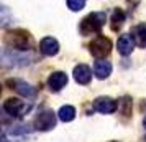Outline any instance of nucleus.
<instances>
[{
	"label": "nucleus",
	"mask_w": 146,
	"mask_h": 142,
	"mask_svg": "<svg viewBox=\"0 0 146 142\" xmlns=\"http://www.w3.org/2000/svg\"><path fill=\"white\" fill-rule=\"evenodd\" d=\"M5 45L12 50H18V51H27L30 45H31V38H30V33L25 32V30H10L5 33Z\"/></svg>",
	"instance_id": "obj_1"
},
{
	"label": "nucleus",
	"mask_w": 146,
	"mask_h": 142,
	"mask_svg": "<svg viewBox=\"0 0 146 142\" xmlns=\"http://www.w3.org/2000/svg\"><path fill=\"white\" fill-rule=\"evenodd\" d=\"M105 18H107L105 13H102V12L87 15L86 18H82V22H80V33L82 35L99 33L102 27L105 25Z\"/></svg>",
	"instance_id": "obj_2"
},
{
	"label": "nucleus",
	"mask_w": 146,
	"mask_h": 142,
	"mask_svg": "<svg viewBox=\"0 0 146 142\" xmlns=\"http://www.w3.org/2000/svg\"><path fill=\"white\" fill-rule=\"evenodd\" d=\"M89 50H90L92 56H95L97 60H104V58L108 56L110 51H112V41L108 40L107 36L99 35V36H95V38L90 41Z\"/></svg>",
	"instance_id": "obj_3"
},
{
	"label": "nucleus",
	"mask_w": 146,
	"mask_h": 142,
	"mask_svg": "<svg viewBox=\"0 0 146 142\" xmlns=\"http://www.w3.org/2000/svg\"><path fill=\"white\" fill-rule=\"evenodd\" d=\"M3 111L8 112L10 116H13V117H21V116H25V112L30 111V104H27L18 98H8L3 102Z\"/></svg>",
	"instance_id": "obj_4"
},
{
	"label": "nucleus",
	"mask_w": 146,
	"mask_h": 142,
	"mask_svg": "<svg viewBox=\"0 0 146 142\" xmlns=\"http://www.w3.org/2000/svg\"><path fill=\"white\" fill-rule=\"evenodd\" d=\"M56 126V114L51 109H44L35 119V127L38 131H51Z\"/></svg>",
	"instance_id": "obj_5"
},
{
	"label": "nucleus",
	"mask_w": 146,
	"mask_h": 142,
	"mask_svg": "<svg viewBox=\"0 0 146 142\" xmlns=\"http://www.w3.org/2000/svg\"><path fill=\"white\" fill-rule=\"evenodd\" d=\"M117 108H118V104H117V101H113L112 98L102 96V98H97L94 101V109L102 112V114H112V112L117 111Z\"/></svg>",
	"instance_id": "obj_6"
},
{
	"label": "nucleus",
	"mask_w": 146,
	"mask_h": 142,
	"mask_svg": "<svg viewBox=\"0 0 146 142\" xmlns=\"http://www.w3.org/2000/svg\"><path fill=\"white\" fill-rule=\"evenodd\" d=\"M66 84H67V75L64 71H54V73H51L49 78H48V86H49V89L54 91V93L61 91Z\"/></svg>",
	"instance_id": "obj_7"
},
{
	"label": "nucleus",
	"mask_w": 146,
	"mask_h": 142,
	"mask_svg": "<svg viewBox=\"0 0 146 142\" xmlns=\"http://www.w3.org/2000/svg\"><path fill=\"white\" fill-rule=\"evenodd\" d=\"M7 84L12 86V89H15L18 94L25 96V98H33L35 96V88L31 86V84L21 81V79H8Z\"/></svg>",
	"instance_id": "obj_8"
},
{
	"label": "nucleus",
	"mask_w": 146,
	"mask_h": 142,
	"mask_svg": "<svg viewBox=\"0 0 146 142\" xmlns=\"http://www.w3.org/2000/svg\"><path fill=\"white\" fill-rule=\"evenodd\" d=\"M135 38H133L131 33H125L121 35L118 38V43H117V48H118V53L123 55V56H128V55H131L133 48H135Z\"/></svg>",
	"instance_id": "obj_9"
},
{
	"label": "nucleus",
	"mask_w": 146,
	"mask_h": 142,
	"mask_svg": "<svg viewBox=\"0 0 146 142\" xmlns=\"http://www.w3.org/2000/svg\"><path fill=\"white\" fill-rule=\"evenodd\" d=\"M40 51L43 55H46V56H54L59 51V43L53 36H46V38H43L40 41Z\"/></svg>",
	"instance_id": "obj_10"
},
{
	"label": "nucleus",
	"mask_w": 146,
	"mask_h": 142,
	"mask_svg": "<svg viewBox=\"0 0 146 142\" xmlns=\"http://www.w3.org/2000/svg\"><path fill=\"white\" fill-rule=\"evenodd\" d=\"M74 79L79 83V84H89L92 79V71L87 65H77L74 68Z\"/></svg>",
	"instance_id": "obj_11"
},
{
	"label": "nucleus",
	"mask_w": 146,
	"mask_h": 142,
	"mask_svg": "<svg viewBox=\"0 0 146 142\" xmlns=\"http://www.w3.org/2000/svg\"><path fill=\"white\" fill-rule=\"evenodd\" d=\"M94 73L99 79H105L112 75V63L105 60H97L95 61V66H94Z\"/></svg>",
	"instance_id": "obj_12"
},
{
	"label": "nucleus",
	"mask_w": 146,
	"mask_h": 142,
	"mask_svg": "<svg viewBox=\"0 0 146 142\" xmlns=\"http://www.w3.org/2000/svg\"><path fill=\"white\" fill-rule=\"evenodd\" d=\"M58 117H59L62 122H71L74 121V117H76V108L74 106H62V108L58 111Z\"/></svg>",
	"instance_id": "obj_13"
},
{
	"label": "nucleus",
	"mask_w": 146,
	"mask_h": 142,
	"mask_svg": "<svg viewBox=\"0 0 146 142\" xmlns=\"http://www.w3.org/2000/svg\"><path fill=\"white\" fill-rule=\"evenodd\" d=\"M133 38L139 46H146V25H138L133 32Z\"/></svg>",
	"instance_id": "obj_14"
},
{
	"label": "nucleus",
	"mask_w": 146,
	"mask_h": 142,
	"mask_svg": "<svg viewBox=\"0 0 146 142\" xmlns=\"http://www.w3.org/2000/svg\"><path fill=\"white\" fill-rule=\"evenodd\" d=\"M123 22H125V13L121 12V10H113V13H112V30H118L121 25H123Z\"/></svg>",
	"instance_id": "obj_15"
},
{
	"label": "nucleus",
	"mask_w": 146,
	"mask_h": 142,
	"mask_svg": "<svg viewBox=\"0 0 146 142\" xmlns=\"http://www.w3.org/2000/svg\"><path fill=\"white\" fill-rule=\"evenodd\" d=\"M86 5V0H67V7L71 8L72 12H79L82 10Z\"/></svg>",
	"instance_id": "obj_16"
},
{
	"label": "nucleus",
	"mask_w": 146,
	"mask_h": 142,
	"mask_svg": "<svg viewBox=\"0 0 146 142\" xmlns=\"http://www.w3.org/2000/svg\"><path fill=\"white\" fill-rule=\"evenodd\" d=\"M120 104L123 106V116H130V112H131V101H130V98H123L121 101H120Z\"/></svg>",
	"instance_id": "obj_17"
},
{
	"label": "nucleus",
	"mask_w": 146,
	"mask_h": 142,
	"mask_svg": "<svg viewBox=\"0 0 146 142\" xmlns=\"http://www.w3.org/2000/svg\"><path fill=\"white\" fill-rule=\"evenodd\" d=\"M143 126H145V129H146V117H145V121H143Z\"/></svg>",
	"instance_id": "obj_18"
},
{
	"label": "nucleus",
	"mask_w": 146,
	"mask_h": 142,
	"mask_svg": "<svg viewBox=\"0 0 146 142\" xmlns=\"http://www.w3.org/2000/svg\"><path fill=\"white\" fill-rule=\"evenodd\" d=\"M110 142H118V141H110Z\"/></svg>",
	"instance_id": "obj_19"
}]
</instances>
